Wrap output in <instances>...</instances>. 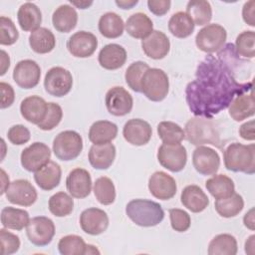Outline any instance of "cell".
<instances>
[{
    "mask_svg": "<svg viewBox=\"0 0 255 255\" xmlns=\"http://www.w3.org/2000/svg\"><path fill=\"white\" fill-rule=\"evenodd\" d=\"M252 81L240 83L221 58L207 55L197 66L194 80L185 88V100L195 117L212 118L227 109L234 98L252 90Z\"/></svg>",
    "mask_w": 255,
    "mask_h": 255,
    "instance_id": "6da1fadb",
    "label": "cell"
},
{
    "mask_svg": "<svg viewBox=\"0 0 255 255\" xmlns=\"http://www.w3.org/2000/svg\"><path fill=\"white\" fill-rule=\"evenodd\" d=\"M184 133L186 139L193 145L199 146L208 143L221 148L224 144L217 126L209 118L195 117L190 119L185 125Z\"/></svg>",
    "mask_w": 255,
    "mask_h": 255,
    "instance_id": "7a4b0ae2",
    "label": "cell"
},
{
    "mask_svg": "<svg viewBox=\"0 0 255 255\" xmlns=\"http://www.w3.org/2000/svg\"><path fill=\"white\" fill-rule=\"evenodd\" d=\"M128 217L141 227H152L159 224L164 218L161 205L148 199H132L126 206Z\"/></svg>",
    "mask_w": 255,
    "mask_h": 255,
    "instance_id": "3957f363",
    "label": "cell"
},
{
    "mask_svg": "<svg viewBox=\"0 0 255 255\" xmlns=\"http://www.w3.org/2000/svg\"><path fill=\"white\" fill-rule=\"evenodd\" d=\"M223 159L226 169L253 174L255 172V144L230 143L224 149Z\"/></svg>",
    "mask_w": 255,
    "mask_h": 255,
    "instance_id": "277c9868",
    "label": "cell"
},
{
    "mask_svg": "<svg viewBox=\"0 0 255 255\" xmlns=\"http://www.w3.org/2000/svg\"><path fill=\"white\" fill-rule=\"evenodd\" d=\"M141 93L152 102L165 99L169 90V81L165 72L158 68H149L140 81Z\"/></svg>",
    "mask_w": 255,
    "mask_h": 255,
    "instance_id": "5b68a950",
    "label": "cell"
},
{
    "mask_svg": "<svg viewBox=\"0 0 255 255\" xmlns=\"http://www.w3.org/2000/svg\"><path fill=\"white\" fill-rule=\"evenodd\" d=\"M82 149L83 138L75 130H64L54 138L53 151L60 160H73L80 155Z\"/></svg>",
    "mask_w": 255,
    "mask_h": 255,
    "instance_id": "8992f818",
    "label": "cell"
},
{
    "mask_svg": "<svg viewBox=\"0 0 255 255\" xmlns=\"http://www.w3.org/2000/svg\"><path fill=\"white\" fill-rule=\"evenodd\" d=\"M226 38L227 32L223 26L216 23L207 24L196 34L195 44L202 52L212 54L223 48Z\"/></svg>",
    "mask_w": 255,
    "mask_h": 255,
    "instance_id": "52a82bcc",
    "label": "cell"
},
{
    "mask_svg": "<svg viewBox=\"0 0 255 255\" xmlns=\"http://www.w3.org/2000/svg\"><path fill=\"white\" fill-rule=\"evenodd\" d=\"M44 87L49 95L62 98L66 96L73 87L72 74L63 67H53L46 73Z\"/></svg>",
    "mask_w": 255,
    "mask_h": 255,
    "instance_id": "ba28073f",
    "label": "cell"
},
{
    "mask_svg": "<svg viewBox=\"0 0 255 255\" xmlns=\"http://www.w3.org/2000/svg\"><path fill=\"white\" fill-rule=\"evenodd\" d=\"M29 241L39 247L48 245L55 235V224L46 216H36L30 219L26 226Z\"/></svg>",
    "mask_w": 255,
    "mask_h": 255,
    "instance_id": "9c48e42d",
    "label": "cell"
},
{
    "mask_svg": "<svg viewBox=\"0 0 255 255\" xmlns=\"http://www.w3.org/2000/svg\"><path fill=\"white\" fill-rule=\"evenodd\" d=\"M157 160L160 165L171 172L181 171L187 161V152L183 145L162 143L157 150Z\"/></svg>",
    "mask_w": 255,
    "mask_h": 255,
    "instance_id": "30bf717a",
    "label": "cell"
},
{
    "mask_svg": "<svg viewBox=\"0 0 255 255\" xmlns=\"http://www.w3.org/2000/svg\"><path fill=\"white\" fill-rule=\"evenodd\" d=\"M51 150L44 142H34L21 152V164L27 171L35 172L50 161Z\"/></svg>",
    "mask_w": 255,
    "mask_h": 255,
    "instance_id": "8fae6325",
    "label": "cell"
},
{
    "mask_svg": "<svg viewBox=\"0 0 255 255\" xmlns=\"http://www.w3.org/2000/svg\"><path fill=\"white\" fill-rule=\"evenodd\" d=\"M105 103L108 112L116 117H124L130 113L133 100L131 95L123 87L111 88L105 98Z\"/></svg>",
    "mask_w": 255,
    "mask_h": 255,
    "instance_id": "7c38bea8",
    "label": "cell"
},
{
    "mask_svg": "<svg viewBox=\"0 0 255 255\" xmlns=\"http://www.w3.org/2000/svg\"><path fill=\"white\" fill-rule=\"evenodd\" d=\"M5 193L9 202L20 206H31L38 197L36 188L27 179L12 181Z\"/></svg>",
    "mask_w": 255,
    "mask_h": 255,
    "instance_id": "4fadbf2b",
    "label": "cell"
},
{
    "mask_svg": "<svg viewBox=\"0 0 255 255\" xmlns=\"http://www.w3.org/2000/svg\"><path fill=\"white\" fill-rule=\"evenodd\" d=\"M41 78L40 66L33 60H22L18 62L13 71L14 82L22 89L35 88Z\"/></svg>",
    "mask_w": 255,
    "mask_h": 255,
    "instance_id": "5bb4252c",
    "label": "cell"
},
{
    "mask_svg": "<svg viewBox=\"0 0 255 255\" xmlns=\"http://www.w3.org/2000/svg\"><path fill=\"white\" fill-rule=\"evenodd\" d=\"M192 163L198 173L211 175L215 174L220 166V156L213 148L199 145L193 150Z\"/></svg>",
    "mask_w": 255,
    "mask_h": 255,
    "instance_id": "9a60e30c",
    "label": "cell"
},
{
    "mask_svg": "<svg viewBox=\"0 0 255 255\" xmlns=\"http://www.w3.org/2000/svg\"><path fill=\"white\" fill-rule=\"evenodd\" d=\"M98 47L97 37L87 31H79L73 34L68 42L67 48L72 56L77 58L91 57Z\"/></svg>",
    "mask_w": 255,
    "mask_h": 255,
    "instance_id": "2e32d148",
    "label": "cell"
},
{
    "mask_svg": "<svg viewBox=\"0 0 255 255\" xmlns=\"http://www.w3.org/2000/svg\"><path fill=\"white\" fill-rule=\"evenodd\" d=\"M80 225L84 232L90 235H100L109 226L108 214L97 207L85 209L80 215Z\"/></svg>",
    "mask_w": 255,
    "mask_h": 255,
    "instance_id": "e0dca14e",
    "label": "cell"
},
{
    "mask_svg": "<svg viewBox=\"0 0 255 255\" xmlns=\"http://www.w3.org/2000/svg\"><path fill=\"white\" fill-rule=\"evenodd\" d=\"M149 192L157 199H171L177 190L176 182L172 176L164 171H155L148 179Z\"/></svg>",
    "mask_w": 255,
    "mask_h": 255,
    "instance_id": "ac0fdd59",
    "label": "cell"
},
{
    "mask_svg": "<svg viewBox=\"0 0 255 255\" xmlns=\"http://www.w3.org/2000/svg\"><path fill=\"white\" fill-rule=\"evenodd\" d=\"M152 134L150 125L141 119H131L128 121L123 128V135L125 139L136 146L146 144Z\"/></svg>",
    "mask_w": 255,
    "mask_h": 255,
    "instance_id": "d6986e66",
    "label": "cell"
},
{
    "mask_svg": "<svg viewBox=\"0 0 255 255\" xmlns=\"http://www.w3.org/2000/svg\"><path fill=\"white\" fill-rule=\"evenodd\" d=\"M69 193L75 198H86L92 190V178L88 170L77 167L71 170L66 179Z\"/></svg>",
    "mask_w": 255,
    "mask_h": 255,
    "instance_id": "ffe728a7",
    "label": "cell"
},
{
    "mask_svg": "<svg viewBox=\"0 0 255 255\" xmlns=\"http://www.w3.org/2000/svg\"><path fill=\"white\" fill-rule=\"evenodd\" d=\"M141 48L147 57L153 60H160L167 56L170 42L163 32L153 30L147 37L141 40Z\"/></svg>",
    "mask_w": 255,
    "mask_h": 255,
    "instance_id": "44dd1931",
    "label": "cell"
},
{
    "mask_svg": "<svg viewBox=\"0 0 255 255\" xmlns=\"http://www.w3.org/2000/svg\"><path fill=\"white\" fill-rule=\"evenodd\" d=\"M48 109V103L39 96H30L25 98L20 105L21 116L29 123L39 125L45 118Z\"/></svg>",
    "mask_w": 255,
    "mask_h": 255,
    "instance_id": "7402d4cb",
    "label": "cell"
},
{
    "mask_svg": "<svg viewBox=\"0 0 255 255\" xmlns=\"http://www.w3.org/2000/svg\"><path fill=\"white\" fill-rule=\"evenodd\" d=\"M99 64L106 70H117L127 61V51L119 44H108L99 53Z\"/></svg>",
    "mask_w": 255,
    "mask_h": 255,
    "instance_id": "603a6c76",
    "label": "cell"
},
{
    "mask_svg": "<svg viewBox=\"0 0 255 255\" xmlns=\"http://www.w3.org/2000/svg\"><path fill=\"white\" fill-rule=\"evenodd\" d=\"M229 108V116L235 122H241L247 118L254 116L255 114V104L253 91H249L240 94L234 98L231 102Z\"/></svg>",
    "mask_w": 255,
    "mask_h": 255,
    "instance_id": "cb8c5ba5",
    "label": "cell"
},
{
    "mask_svg": "<svg viewBox=\"0 0 255 255\" xmlns=\"http://www.w3.org/2000/svg\"><path fill=\"white\" fill-rule=\"evenodd\" d=\"M61 166L57 162L50 160L39 170L35 171L34 179L41 189L49 191L59 185L61 181Z\"/></svg>",
    "mask_w": 255,
    "mask_h": 255,
    "instance_id": "d4e9b609",
    "label": "cell"
},
{
    "mask_svg": "<svg viewBox=\"0 0 255 255\" xmlns=\"http://www.w3.org/2000/svg\"><path fill=\"white\" fill-rule=\"evenodd\" d=\"M181 203L184 207L194 213L202 212L209 205V198L197 185L191 184L183 188L180 195Z\"/></svg>",
    "mask_w": 255,
    "mask_h": 255,
    "instance_id": "484cf974",
    "label": "cell"
},
{
    "mask_svg": "<svg viewBox=\"0 0 255 255\" xmlns=\"http://www.w3.org/2000/svg\"><path fill=\"white\" fill-rule=\"evenodd\" d=\"M116 157V147L113 143L93 144L89 151V161L96 169H108Z\"/></svg>",
    "mask_w": 255,
    "mask_h": 255,
    "instance_id": "4316f807",
    "label": "cell"
},
{
    "mask_svg": "<svg viewBox=\"0 0 255 255\" xmlns=\"http://www.w3.org/2000/svg\"><path fill=\"white\" fill-rule=\"evenodd\" d=\"M20 28L25 32H33L40 28L42 13L37 5L31 2L22 4L17 13Z\"/></svg>",
    "mask_w": 255,
    "mask_h": 255,
    "instance_id": "83f0119b",
    "label": "cell"
},
{
    "mask_svg": "<svg viewBox=\"0 0 255 255\" xmlns=\"http://www.w3.org/2000/svg\"><path fill=\"white\" fill-rule=\"evenodd\" d=\"M78 22V13L75 8L69 4L59 6L53 13L52 23L54 28L61 33H69Z\"/></svg>",
    "mask_w": 255,
    "mask_h": 255,
    "instance_id": "f1b7e54d",
    "label": "cell"
},
{
    "mask_svg": "<svg viewBox=\"0 0 255 255\" xmlns=\"http://www.w3.org/2000/svg\"><path fill=\"white\" fill-rule=\"evenodd\" d=\"M125 28L132 38L144 39L153 31V24L146 14L137 12L128 18Z\"/></svg>",
    "mask_w": 255,
    "mask_h": 255,
    "instance_id": "f546056e",
    "label": "cell"
},
{
    "mask_svg": "<svg viewBox=\"0 0 255 255\" xmlns=\"http://www.w3.org/2000/svg\"><path fill=\"white\" fill-rule=\"evenodd\" d=\"M118 134V127L109 121L95 122L89 129V139L94 144L111 142Z\"/></svg>",
    "mask_w": 255,
    "mask_h": 255,
    "instance_id": "4dcf8cb0",
    "label": "cell"
},
{
    "mask_svg": "<svg viewBox=\"0 0 255 255\" xmlns=\"http://www.w3.org/2000/svg\"><path fill=\"white\" fill-rule=\"evenodd\" d=\"M205 187L215 199L229 197L235 192V185L233 180L225 174L213 175L206 180Z\"/></svg>",
    "mask_w": 255,
    "mask_h": 255,
    "instance_id": "1f68e13d",
    "label": "cell"
},
{
    "mask_svg": "<svg viewBox=\"0 0 255 255\" xmlns=\"http://www.w3.org/2000/svg\"><path fill=\"white\" fill-rule=\"evenodd\" d=\"M29 45L35 53L47 54L55 48L56 39L49 29L40 27L30 34Z\"/></svg>",
    "mask_w": 255,
    "mask_h": 255,
    "instance_id": "d6a6232c",
    "label": "cell"
},
{
    "mask_svg": "<svg viewBox=\"0 0 255 255\" xmlns=\"http://www.w3.org/2000/svg\"><path fill=\"white\" fill-rule=\"evenodd\" d=\"M29 213L20 208L6 206L1 210V224L4 228L20 231L28 225Z\"/></svg>",
    "mask_w": 255,
    "mask_h": 255,
    "instance_id": "836d02e7",
    "label": "cell"
},
{
    "mask_svg": "<svg viewBox=\"0 0 255 255\" xmlns=\"http://www.w3.org/2000/svg\"><path fill=\"white\" fill-rule=\"evenodd\" d=\"M125 23L122 17L115 12H107L99 20V31L106 38H119L123 35Z\"/></svg>",
    "mask_w": 255,
    "mask_h": 255,
    "instance_id": "e575fe53",
    "label": "cell"
},
{
    "mask_svg": "<svg viewBox=\"0 0 255 255\" xmlns=\"http://www.w3.org/2000/svg\"><path fill=\"white\" fill-rule=\"evenodd\" d=\"M237 250L236 238L227 233L216 235L211 239L208 245L209 255H235Z\"/></svg>",
    "mask_w": 255,
    "mask_h": 255,
    "instance_id": "d590c367",
    "label": "cell"
},
{
    "mask_svg": "<svg viewBox=\"0 0 255 255\" xmlns=\"http://www.w3.org/2000/svg\"><path fill=\"white\" fill-rule=\"evenodd\" d=\"M191 18L182 11L174 13L168 21V30L176 38L183 39L190 36L194 30Z\"/></svg>",
    "mask_w": 255,
    "mask_h": 255,
    "instance_id": "8d00e7d4",
    "label": "cell"
},
{
    "mask_svg": "<svg viewBox=\"0 0 255 255\" xmlns=\"http://www.w3.org/2000/svg\"><path fill=\"white\" fill-rule=\"evenodd\" d=\"M193 21L194 25L203 26L210 22L212 18V8L208 1L193 0L186 5L185 12Z\"/></svg>",
    "mask_w": 255,
    "mask_h": 255,
    "instance_id": "74e56055",
    "label": "cell"
},
{
    "mask_svg": "<svg viewBox=\"0 0 255 255\" xmlns=\"http://www.w3.org/2000/svg\"><path fill=\"white\" fill-rule=\"evenodd\" d=\"M214 206L220 216L230 218L238 215L242 211L244 207V200L240 194L234 192L229 197L216 199Z\"/></svg>",
    "mask_w": 255,
    "mask_h": 255,
    "instance_id": "f35d334b",
    "label": "cell"
},
{
    "mask_svg": "<svg viewBox=\"0 0 255 255\" xmlns=\"http://www.w3.org/2000/svg\"><path fill=\"white\" fill-rule=\"evenodd\" d=\"M50 212L57 217L68 216L74 209V200L72 196L64 191L53 194L48 202Z\"/></svg>",
    "mask_w": 255,
    "mask_h": 255,
    "instance_id": "ab89813d",
    "label": "cell"
},
{
    "mask_svg": "<svg viewBox=\"0 0 255 255\" xmlns=\"http://www.w3.org/2000/svg\"><path fill=\"white\" fill-rule=\"evenodd\" d=\"M157 134L165 144H178L184 137V130L173 122H160L157 126Z\"/></svg>",
    "mask_w": 255,
    "mask_h": 255,
    "instance_id": "60d3db41",
    "label": "cell"
},
{
    "mask_svg": "<svg viewBox=\"0 0 255 255\" xmlns=\"http://www.w3.org/2000/svg\"><path fill=\"white\" fill-rule=\"evenodd\" d=\"M94 194L97 200L103 205H110L116 199V188L111 178L101 176L94 183Z\"/></svg>",
    "mask_w": 255,
    "mask_h": 255,
    "instance_id": "b9f144b4",
    "label": "cell"
},
{
    "mask_svg": "<svg viewBox=\"0 0 255 255\" xmlns=\"http://www.w3.org/2000/svg\"><path fill=\"white\" fill-rule=\"evenodd\" d=\"M58 249L62 255H85L87 244L81 236L71 234L60 239Z\"/></svg>",
    "mask_w": 255,
    "mask_h": 255,
    "instance_id": "7bdbcfd3",
    "label": "cell"
},
{
    "mask_svg": "<svg viewBox=\"0 0 255 255\" xmlns=\"http://www.w3.org/2000/svg\"><path fill=\"white\" fill-rule=\"evenodd\" d=\"M149 69V66L142 61H136L131 63L125 74V79L128 86L136 93H141L140 81L143 74Z\"/></svg>",
    "mask_w": 255,
    "mask_h": 255,
    "instance_id": "ee69618b",
    "label": "cell"
},
{
    "mask_svg": "<svg viewBox=\"0 0 255 255\" xmlns=\"http://www.w3.org/2000/svg\"><path fill=\"white\" fill-rule=\"evenodd\" d=\"M235 51L237 55L252 59L255 56V33L254 31H243L235 41Z\"/></svg>",
    "mask_w": 255,
    "mask_h": 255,
    "instance_id": "f6af8a7d",
    "label": "cell"
},
{
    "mask_svg": "<svg viewBox=\"0 0 255 255\" xmlns=\"http://www.w3.org/2000/svg\"><path fill=\"white\" fill-rule=\"evenodd\" d=\"M19 38V33L13 21L6 17H0V44L10 46L16 43Z\"/></svg>",
    "mask_w": 255,
    "mask_h": 255,
    "instance_id": "bcb514c9",
    "label": "cell"
},
{
    "mask_svg": "<svg viewBox=\"0 0 255 255\" xmlns=\"http://www.w3.org/2000/svg\"><path fill=\"white\" fill-rule=\"evenodd\" d=\"M63 118L62 108L56 103H48V109L44 120L38 125V128L42 130H51L55 128Z\"/></svg>",
    "mask_w": 255,
    "mask_h": 255,
    "instance_id": "7dc6e473",
    "label": "cell"
},
{
    "mask_svg": "<svg viewBox=\"0 0 255 255\" xmlns=\"http://www.w3.org/2000/svg\"><path fill=\"white\" fill-rule=\"evenodd\" d=\"M20 248V239L17 235L7 231L6 229H0V249L2 255H10L16 253Z\"/></svg>",
    "mask_w": 255,
    "mask_h": 255,
    "instance_id": "c3c4849f",
    "label": "cell"
},
{
    "mask_svg": "<svg viewBox=\"0 0 255 255\" xmlns=\"http://www.w3.org/2000/svg\"><path fill=\"white\" fill-rule=\"evenodd\" d=\"M168 212L170 217V224L173 230L177 232H184L190 227L191 219L186 211L179 208H171Z\"/></svg>",
    "mask_w": 255,
    "mask_h": 255,
    "instance_id": "681fc988",
    "label": "cell"
},
{
    "mask_svg": "<svg viewBox=\"0 0 255 255\" xmlns=\"http://www.w3.org/2000/svg\"><path fill=\"white\" fill-rule=\"evenodd\" d=\"M8 139L15 145H21L30 140V130L23 125L12 126L7 132Z\"/></svg>",
    "mask_w": 255,
    "mask_h": 255,
    "instance_id": "f907efd6",
    "label": "cell"
},
{
    "mask_svg": "<svg viewBox=\"0 0 255 255\" xmlns=\"http://www.w3.org/2000/svg\"><path fill=\"white\" fill-rule=\"evenodd\" d=\"M1 91V109H6L12 106L15 100V93L11 85L1 82L0 83Z\"/></svg>",
    "mask_w": 255,
    "mask_h": 255,
    "instance_id": "816d5d0a",
    "label": "cell"
},
{
    "mask_svg": "<svg viewBox=\"0 0 255 255\" xmlns=\"http://www.w3.org/2000/svg\"><path fill=\"white\" fill-rule=\"evenodd\" d=\"M171 2L169 0H148L147 7L149 11L156 16H163L169 11Z\"/></svg>",
    "mask_w": 255,
    "mask_h": 255,
    "instance_id": "f5cc1de1",
    "label": "cell"
},
{
    "mask_svg": "<svg viewBox=\"0 0 255 255\" xmlns=\"http://www.w3.org/2000/svg\"><path fill=\"white\" fill-rule=\"evenodd\" d=\"M255 2L254 0H250L248 2H245L242 9V17L246 24H248L251 27L255 26Z\"/></svg>",
    "mask_w": 255,
    "mask_h": 255,
    "instance_id": "db71d44e",
    "label": "cell"
},
{
    "mask_svg": "<svg viewBox=\"0 0 255 255\" xmlns=\"http://www.w3.org/2000/svg\"><path fill=\"white\" fill-rule=\"evenodd\" d=\"M239 134L245 140H254V121L251 120L241 125L239 128Z\"/></svg>",
    "mask_w": 255,
    "mask_h": 255,
    "instance_id": "11a10c76",
    "label": "cell"
},
{
    "mask_svg": "<svg viewBox=\"0 0 255 255\" xmlns=\"http://www.w3.org/2000/svg\"><path fill=\"white\" fill-rule=\"evenodd\" d=\"M243 223L244 225L250 229V230H254L255 229V220H254V208L252 207L248 212L245 213L244 217H243Z\"/></svg>",
    "mask_w": 255,
    "mask_h": 255,
    "instance_id": "9f6ffc18",
    "label": "cell"
},
{
    "mask_svg": "<svg viewBox=\"0 0 255 255\" xmlns=\"http://www.w3.org/2000/svg\"><path fill=\"white\" fill-rule=\"evenodd\" d=\"M9 67H10L9 55L4 50H1V73H0V75L3 76L6 73V71L9 69Z\"/></svg>",
    "mask_w": 255,
    "mask_h": 255,
    "instance_id": "6f0895ef",
    "label": "cell"
},
{
    "mask_svg": "<svg viewBox=\"0 0 255 255\" xmlns=\"http://www.w3.org/2000/svg\"><path fill=\"white\" fill-rule=\"evenodd\" d=\"M254 247H255V235H251L245 242V252L247 254L253 255L255 252Z\"/></svg>",
    "mask_w": 255,
    "mask_h": 255,
    "instance_id": "680465c9",
    "label": "cell"
},
{
    "mask_svg": "<svg viewBox=\"0 0 255 255\" xmlns=\"http://www.w3.org/2000/svg\"><path fill=\"white\" fill-rule=\"evenodd\" d=\"M138 3V1L137 0H133V1H130V0H117L116 1V4L120 7V8H122V9H125V10H127V9H131L133 6H135L136 4Z\"/></svg>",
    "mask_w": 255,
    "mask_h": 255,
    "instance_id": "91938a15",
    "label": "cell"
},
{
    "mask_svg": "<svg viewBox=\"0 0 255 255\" xmlns=\"http://www.w3.org/2000/svg\"><path fill=\"white\" fill-rule=\"evenodd\" d=\"M1 181H2V188H1V194H4L7 190V188L9 187L10 183H9V177L6 175L5 171L3 169H1Z\"/></svg>",
    "mask_w": 255,
    "mask_h": 255,
    "instance_id": "94428289",
    "label": "cell"
},
{
    "mask_svg": "<svg viewBox=\"0 0 255 255\" xmlns=\"http://www.w3.org/2000/svg\"><path fill=\"white\" fill-rule=\"evenodd\" d=\"M71 4L77 6V7L80 8V9H86V8L90 7V6L93 4V2H92V1H91V2H88V1H80V2L71 1Z\"/></svg>",
    "mask_w": 255,
    "mask_h": 255,
    "instance_id": "6125c7cd",
    "label": "cell"
},
{
    "mask_svg": "<svg viewBox=\"0 0 255 255\" xmlns=\"http://www.w3.org/2000/svg\"><path fill=\"white\" fill-rule=\"evenodd\" d=\"M86 254H100V251L97 249L96 246L91 245V244H87V252Z\"/></svg>",
    "mask_w": 255,
    "mask_h": 255,
    "instance_id": "be15d7a7",
    "label": "cell"
}]
</instances>
